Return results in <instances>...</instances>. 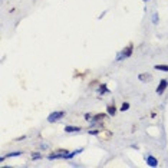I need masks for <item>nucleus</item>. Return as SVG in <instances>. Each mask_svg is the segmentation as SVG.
<instances>
[{"label":"nucleus","mask_w":168,"mask_h":168,"mask_svg":"<svg viewBox=\"0 0 168 168\" xmlns=\"http://www.w3.org/2000/svg\"><path fill=\"white\" fill-rule=\"evenodd\" d=\"M144 2H148V0H144Z\"/></svg>","instance_id":"obj_15"},{"label":"nucleus","mask_w":168,"mask_h":168,"mask_svg":"<svg viewBox=\"0 0 168 168\" xmlns=\"http://www.w3.org/2000/svg\"><path fill=\"white\" fill-rule=\"evenodd\" d=\"M167 86H168V82L165 79H162L160 82V85H158V88H157V93H158V95H162L164 91L167 89Z\"/></svg>","instance_id":"obj_4"},{"label":"nucleus","mask_w":168,"mask_h":168,"mask_svg":"<svg viewBox=\"0 0 168 168\" xmlns=\"http://www.w3.org/2000/svg\"><path fill=\"white\" fill-rule=\"evenodd\" d=\"M65 131L66 132H79L80 131V126H65Z\"/></svg>","instance_id":"obj_7"},{"label":"nucleus","mask_w":168,"mask_h":168,"mask_svg":"<svg viewBox=\"0 0 168 168\" xmlns=\"http://www.w3.org/2000/svg\"><path fill=\"white\" fill-rule=\"evenodd\" d=\"M104 117H105L104 113H98V115H95L92 119H93V121H99V119H104Z\"/></svg>","instance_id":"obj_9"},{"label":"nucleus","mask_w":168,"mask_h":168,"mask_svg":"<svg viewBox=\"0 0 168 168\" xmlns=\"http://www.w3.org/2000/svg\"><path fill=\"white\" fill-rule=\"evenodd\" d=\"M63 117H65V111H58V112H52L51 115L47 117V122L53 124V122L59 121V119H62Z\"/></svg>","instance_id":"obj_3"},{"label":"nucleus","mask_w":168,"mask_h":168,"mask_svg":"<svg viewBox=\"0 0 168 168\" xmlns=\"http://www.w3.org/2000/svg\"><path fill=\"white\" fill-rule=\"evenodd\" d=\"M101 135H104V138H106V139H109V132H104V134H101Z\"/></svg>","instance_id":"obj_13"},{"label":"nucleus","mask_w":168,"mask_h":168,"mask_svg":"<svg viewBox=\"0 0 168 168\" xmlns=\"http://www.w3.org/2000/svg\"><path fill=\"white\" fill-rule=\"evenodd\" d=\"M115 111H117L115 106H108V113H109V115H115Z\"/></svg>","instance_id":"obj_10"},{"label":"nucleus","mask_w":168,"mask_h":168,"mask_svg":"<svg viewBox=\"0 0 168 168\" xmlns=\"http://www.w3.org/2000/svg\"><path fill=\"white\" fill-rule=\"evenodd\" d=\"M152 19H154V20H152V22H154V23H157V22H158V14H157V13H155V14H154V17H152Z\"/></svg>","instance_id":"obj_14"},{"label":"nucleus","mask_w":168,"mask_h":168,"mask_svg":"<svg viewBox=\"0 0 168 168\" xmlns=\"http://www.w3.org/2000/svg\"><path fill=\"white\" fill-rule=\"evenodd\" d=\"M145 161H147L148 167H157V165H158V160L152 155H148L147 158H145Z\"/></svg>","instance_id":"obj_5"},{"label":"nucleus","mask_w":168,"mask_h":168,"mask_svg":"<svg viewBox=\"0 0 168 168\" xmlns=\"http://www.w3.org/2000/svg\"><path fill=\"white\" fill-rule=\"evenodd\" d=\"M128 108H129V104H124V105L121 106V109L122 111H125V109H128Z\"/></svg>","instance_id":"obj_12"},{"label":"nucleus","mask_w":168,"mask_h":168,"mask_svg":"<svg viewBox=\"0 0 168 168\" xmlns=\"http://www.w3.org/2000/svg\"><path fill=\"white\" fill-rule=\"evenodd\" d=\"M68 157H69V152L66 151V150H58V151L52 152L51 155L47 157V160H68Z\"/></svg>","instance_id":"obj_1"},{"label":"nucleus","mask_w":168,"mask_h":168,"mask_svg":"<svg viewBox=\"0 0 168 168\" xmlns=\"http://www.w3.org/2000/svg\"><path fill=\"white\" fill-rule=\"evenodd\" d=\"M32 158H33V160H40L42 155H40L39 152H33V154H32Z\"/></svg>","instance_id":"obj_11"},{"label":"nucleus","mask_w":168,"mask_h":168,"mask_svg":"<svg viewBox=\"0 0 168 168\" xmlns=\"http://www.w3.org/2000/svg\"><path fill=\"white\" fill-rule=\"evenodd\" d=\"M157 71H162V72H168V65H155L154 66Z\"/></svg>","instance_id":"obj_8"},{"label":"nucleus","mask_w":168,"mask_h":168,"mask_svg":"<svg viewBox=\"0 0 168 168\" xmlns=\"http://www.w3.org/2000/svg\"><path fill=\"white\" fill-rule=\"evenodd\" d=\"M132 51H134V45H132V43H129V45H128V46H126L124 51H121L119 53H118L117 60H122L124 58H129V56L132 55Z\"/></svg>","instance_id":"obj_2"},{"label":"nucleus","mask_w":168,"mask_h":168,"mask_svg":"<svg viewBox=\"0 0 168 168\" xmlns=\"http://www.w3.org/2000/svg\"><path fill=\"white\" fill-rule=\"evenodd\" d=\"M22 155V152L20 151H16V152H10V154H7V155H3L2 158H0V161H4L6 158H10V157H19Z\"/></svg>","instance_id":"obj_6"}]
</instances>
